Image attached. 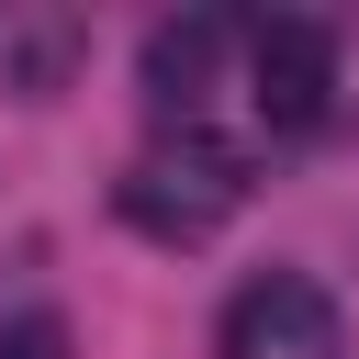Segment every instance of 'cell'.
<instances>
[{
    "mask_svg": "<svg viewBox=\"0 0 359 359\" xmlns=\"http://www.w3.org/2000/svg\"><path fill=\"white\" fill-rule=\"evenodd\" d=\"M112 213H123L135 236H157V247H202V236H224V224L247 213V157H236L224 135L180 123V135H157V146L112 180Z\"/></svg>",
    "mask_w": 359,
    "mask_h": 359,
    "instance_id": "obj_1",
    "label": "cell"
},
{
    "mask_svg": "<svg viewBox=\"0 0 359 359\" xmlns=\"http://www.w3.org/2000/svg\"><path fill=\"white\" fill-rule=\"evenodd\" d=\"M247 101H258L269 135H314L325 101H337V34L314 11H269L247 34Z\"/></svg>",
    "mask_w": 359,
    "mask_h": 359,
    "instance_id": "obj_2",
    "label": "cell"
},
{
    "mask_svg": "<svg viewBox=\"0 0 359 359\" xmlns=\"http://www.w3.org/2000/svg\"><path fill=\"white\" fill-rule=\"evenodd\" d=\"M224 359H348L325 280H303V269L247 280V292L224 303Z\"/></svg>",
    "mask_w": 359,
    "mask_h": 359,
    "instance_id": "obj_3",
    "label": "cell"
},
{
    "mask_svg": "<svg viewBox=\"0 0 359 359\" xmlns=\"http://www.w3.org/2000/svg\"><path fill=\"white\" fill-rule=\"evenodd\" d=\"M224 45H236V22H224V11H168V22L146 34V101L191 123V101L213 90V67H224Z\"/></svg>",
    "mask_w": 359,
    "mask_h": 359,
    "instance_id": "obj_4",
    "label": "cell"
},
{
    "mask_svg": "<svg viewBox=\"0 0 359 359\" xmlns=\"http://www.w3.org/2000/svg\"><path fill=\"white\" fill-rule=\"evenodd\" d=\"M0 359H67V314H45V303L11 314V325H0Z\"/></svg>",
    "mask_w": 359,
    "mask_h": 359,
    "instance_id": "obj_5",
    "label": "cell"
}]
</instances>
